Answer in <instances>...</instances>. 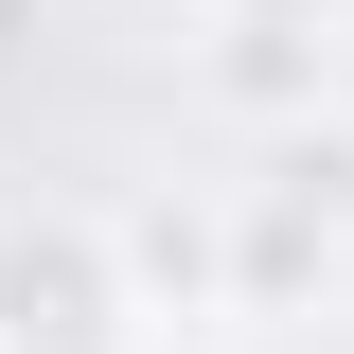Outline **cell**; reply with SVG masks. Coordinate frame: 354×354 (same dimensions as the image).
Masks as SVG:
<instances>
[{
  "mask_svg": "<svg viewBox=\"0 0 354 354\" xmlns=\"http://www.w3.org/2000/svg\"><path fill=\"white\" fill-rule=\"evenodd\" d=\"M0 354H142L106 213H0Z\"/></svg>",
  "mask_w": 354,
  "mask_h": 354,
  "instance_id": "cell-1",
  "label": "cell"
},
{
  "mask_svg": "<svg viewBox=\"0 0 354 354\" xmlns=\"http://www.w3.org/2000/svg\"><path fill=\"white\" fill-rule=\"evenodd\" d=\"M142 319H230V195H124L106 213Z\"/></svg>",
  "mask_w": 354,
  "mask_h": 354,
  "instance_id": "cell-2",
  "label": "cell"
},
{
  "mask_svg": "<svg viewBox=\"0 0 354 354\" xmlns=\"http://www.w3.org/2000/svg\"><path fill=\"white\" fill-rule=\"evenodd\" d=\"M213 88L248 106V124H319V106H337L319 18H301V0H230V18H213Z\"/></svg>",
  "mask_w": 354,
  "mask_h": 354,
  "instance_id": "cell-3",
  "label": "cell"
},
{
  "mask_svg": "<svg viewBox=\"0 0 354 354\" xmlns=\"http://www.w3.org/2000/svg\"><path fill=\"white\" fill-rule=\"evenodd\" d=\"M337 266H354V248H337L319 213H283L266 177H230V319H283V301H319Z\"/></svg>",
  "mask_w": 354,
  "mask_h": 354,
  "instance_id": "cell-4",
  "label": "cell"
},
{
  "mask_svg": "<svg viewBox=\"0 0 354 354\" xmlns=\"http://www.w3.org/2000/svg\"><path fill=\"white\" fill-rule=\"evenodd\" d=\"M266 195L283 213H319L354 248V106H319V124H266Z\"/></svg>",
  "mask_w": 354,
  "mask_h": 354,
  "instance_id": "cell-5",
  "label": "cell"
},
{
  "mask_svg": "<svg viewBox=\"0 0 354 354\" xmlns=\"http://www.w3.org/2000/svg\"><path fill=\"white\" fill-rule=\"evenodd\" d=\"M0 36H18V0H0Z\"/></svg>",
  "mask_w": 354,
  "mask_h": 354,
  "instance_id": "cell-6",
  "label": "cell"
}]
</instances>
